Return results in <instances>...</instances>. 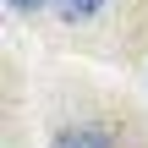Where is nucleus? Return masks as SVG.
I'll list each match as a JSON object with an SVG mask.
<instances>
[{
	"instance_id": "obj_3",
	"label": "nucleus",
	"mask_w": 148,
	"mask_h": 148,
	"mask_svg": "<svg viewBox=\"0 0 148 148\" xmlns=\"http://www.w3.org/2000/svg\"><path fill=\"white\" fill-rule=\"evenodd\" d=\"M16 11H38V5H49V0H11Z\"/></svg>"
},
{
	"instance_id": "obj_2",
	"label": "nucleus",
	"mask_w": 148,
	"mask_h": 148,
	"mask_svg": "<svg viewBox=\"0 0 148 148\" xmlns=\"http://www.w3.org/2000/svg\"><path fill=\"white\" fill-rule=\"evenodd\" d=\"M99 5H104V0H55V11H60L66 22H88Z\"/></svg>"
},
{
	"instance_id": "obj_1",
	"label": "nucleus",
	"mask_w": 148,
	"mask_h": 148,
	"mask_svg": "<svg viewBox=\"0 0 148 148\" xmlns=\"http://www.w3.org/2000/svg\"><path fill=\"white\" fill-rule=\"evenodd\" d=\"M49 148H110V132L104 126H66Z\"/></svg>"
}]
</instances>
